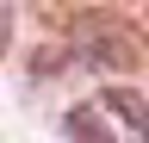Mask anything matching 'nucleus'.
Here are the masks:
<instances>
[{
    "label": "nucleus",
    "instance_id": "1",
    "mask_svg": "<svg viewBox=\"0 0 149 143\" xmlns=\"http://www.w3.org/2000/svg\"><path fill=\"white\" fill-rule=\"evenodd\" d=\"M74 56L87 68H106V75H130L143 62V38L106 13H87V19H74Z\"/></svg>",
    "mask_w": 149,
    "mask_h": 143
},
{
    "label": "nucleus",
    "instance_id": "2",
    "mask_svg": "<svg viewBox=\"0 0 149 143\" xmlns=\"http://www.w3.org/2000/svg\"><path fill=\"white\" fill-rule=\"evenodd\" d=\"M100 112H112L130 137H143V143H149V106L130 93V87H106V93H100Z\"/></svg>",
    "mask_w": 149,
    "mask_h": 143
},
{
    "label": "nucleus",
    "instance_id": "3",
    "mask_svg": "<svg viewBox=\"0 0 149 143\" xmlns=\"http://www.w3.org/2000/svg\"><path fill=\"white\" fill-rule=\"evenodd\" d=\"M62 137L68 143H112V131L100 124V106H74V112L62 118Z\"/></svg>",
    "mask_w": 149,
    "mask_h": 143
},
{
    "label": "nucleus",
    "instance_id": "4",
    "mask_svg": "<svg viewBox=\"0 0 149 143\" xmlns=\"http://www.w3.org/2000/svg\"><path fill=\"white\" fill-rule=\"evenodd\" d=\"M6 38H13V13H6V0H0V50H6Z\"/></svg>",
    "mask_w": 149,
    "mask_h": 143
}]
</instances>
